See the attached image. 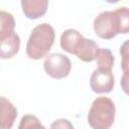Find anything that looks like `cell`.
<instances>
[{
    "label": "cell",
    "mask_w": 129,
    "mask_h": 129,
    "mask_svg": "<svg viewBox=\"0 0 129 129\" xmlns=\"http://www.w3.org/2000/svg\"><path fill=\"white\" fill-rule=\"evenodd\" d=\"M94 31L103 39H112L119 33L126 34L129 30V10L126 6L115 11H103L94 19Z\"/></svg>",
    "instance_id": "obj_1"
},
{
    "label": "cell",
    "mask_w": 129,
    "mask_h": 129,
    "mask_svg": "<svg viewBox=\"0 0 129 129\" xmlns=\"http://www.w3.org/2000/svg\"><path fill=\"white\" fill-rule=\"evenodd\" d=\"M55 38L54 28L47 22L36 25L27 40L26 53L32 59H40L47 55Z\"/></svg>",
    "instance_id": "obj_2"
},
{
    "label": "cell",
    "mask_w": 129,
    "mask_h": 129,
    "mask_svg": "<svg viewBox=\"0 0 129 129\" xmlns=\"http://www.w3.org/2000/svg\"><path fill=\"white\" fill-rule=\"evenodd\" d=\"M15 28V20L10 12L0 10V34L13 31Z\"/></svg>",
    "instance_id": "obj_12"
},
{
    "label": "cell",
    "mask_w": 129,
    "mask_h": 129,
    "mask_svg": "<svg viewBox=\"0 0 129 129\" xmlns=\"http://www.w3.org/2000/svg\"><path fill=\"white\" fill-rule=\"evenodd\" d=\"M20 48V37L13 30L0 34V58L13 57Z\"/></svg>",
    "instance_id": "obj_6"
},
{
    "label": "cell",
    "mask_w": 129,
    "mask_h": 129,
    "mask_svg": "<svg viewBox=\"0 0 129 129\" xmlns=\"http://www.w3.org/2000/svg\"><path fill=\"white\" fill-rule=\"evenodd\" d=\"M22 11L28 19H37L43 16L47 10V0H22Z\"/></svg>",
    "instance_id": "obj_9"
},
{
    "label": "cell",
    "mask_w": 129,
    "mask_h": 129,
    "mask_svg": "<svg viewBox=\"0 0 129 129\" xmlns=\"http://www.w3.org/2000/svg\"><path fill=\"white\" fill-rule=\"evenodd\" d=\"M115 104L108 97H98L91 105L88 122L93 129H110L115 120Z\"/></svg>",
    "instance_id": "obj_3"
},
{
    "label": "cell",
    "mask_w": 129,
    "mask_h": 129,
    "mask_svg": "<svg viewBox=\"0 0 129 129\" xmlns=\"http://www.w3.org/2000/svg\"><path fill=\"white\" fill-rule=\"evenodd\" d=\"M18 129H46L40 120L34 115H24L18 125Z\"/></svg>",
    "instance_id": "obj_13"
},
{
    "label": "cell",
    "mask_w": 129,
    "mask_h": 129,
    "mask_svg": "<svg viewBox=\"0 0 129 129\" xmlns=\"http://www.w3.org/2000/svg\"><path fill=\"white\" fill-rule=\"evenodd\" d=\"M82 37H83V35L77 29L70 28V29L64 30L61 33L60 40H59V44H60L61 49L73 54Z\"/></svg>",
    "instance_id": "obj_10"
},
{
    "label": "cell",
    "mask_w": 129,
    "mask_h": 129,
    "mask_svg": "<svg viewBox=\"0 0 129 129\" xmlns=\"http://www.w3.org/2000/svg\"><path fill=\"white\" fill-rule=\"evenodd\" d=\"M99 49V45L93 39H88L83 36L73 54L77 55V57L82 61L91 62L93 60H96Z\"/></svg>",
    "instance_id": "obj_7"
},
{
    "label": "cell",
    "mask_w": 129,
    "mask_h": 129,
    "mask_svg": "<svg viewBox=\"0 0 129 129\" xmlns=\"http://www.w3.org/2000/svg\"><path fill=\"white\" fill-rule=\"evenodd\" d=\"M115 84L112 71L104 69H96L90 77V86L93 92L97 94L110 93Z\"/></svg>",
    "instance_id": "obj_5"
},
{
    "label": "cell",
    "mask_w": 129,
    "mask_h": 129,
    "mask_svg": "<svg viewBox=\"0 0 129 129\" xmlns=\"http://www.w3.org/2000/svg\"><path fill=\"white\" fill-rule=\"evenodd\" d=\"M43 68L45 73L53 79H63L69 76L72 70L71 59L61 53L54 52L46 55Z\"/></svg>",
    "instance_id": "obj_4"
},
{
    "label": "cell",
    "mask_w": 129,
    "mask_h": 129,
    "mask_svg": "<svg viewBox=\"0 0 129 129\" xmlns=\"http://www.w3.org/2000/svg\"><path fill=\"white\" fill-rule=\"evenodd\" d=\"M50 129H75L73 124L68 119H57L50 125Z\"/></svg>",
    "instance_id": "obj_14"
},
{
    "label": "cell",
    "mask_w": 129,
    "mask_h": 129,
    "mask_svg": "<svg viewBox=\"0 0 129 129\" xmlns=\"http://www.w3.org/2000/svg\"><path fill=\"white\" fill-rule=\"evenodd\" d=\"M17 115V109L12 102L0 96V129H11Z\"/></svg>",
    "instance_id": "obj_8"
},
{
    "label": "cell",
    "mask_w": 129,
    "mask_h": 129,
    "mask_svg": "<svg viewBox=\"0 0 129 129\" xmlns=\"http://www.w3.org/2000/svg\"><path fill=\"white\" fill-rule=\"evenodd\" d=\"M98 69H104V70H110L112 71V68L115 62V57L112 53V51L108 48H100L96 57Z\"/></svg>",
    "instance_id": "obj_11"
}]
</instances>
